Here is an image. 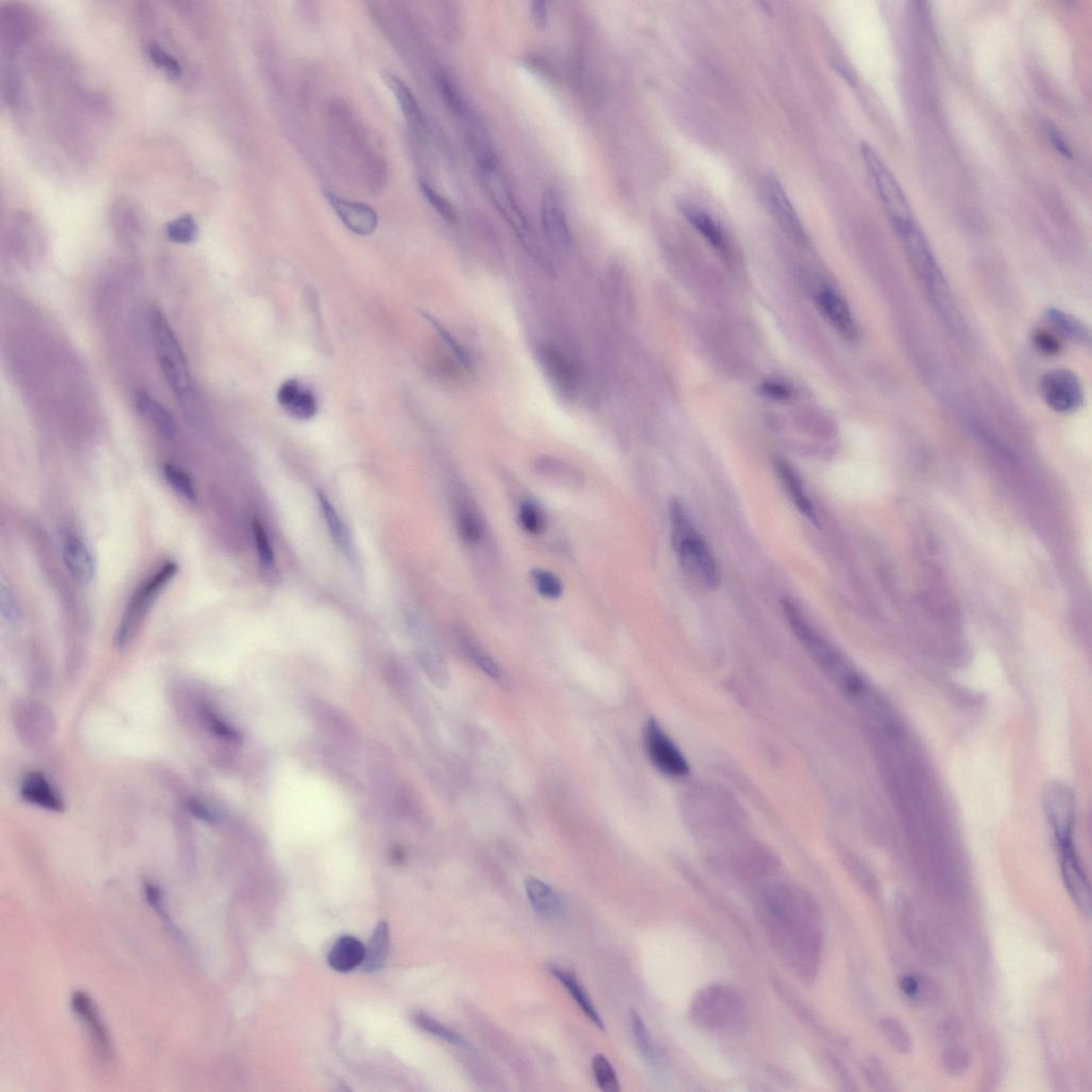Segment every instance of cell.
I'll return each instance as SVG.
<instances>
[{"instance_id": "obj_35", "label": "cell", "mask_w": 1092, "mask_h": 1092, "mask_svg": "<svg viewBox=\"0 0 1092 1092\" xmlns=\"http://www.w3.org/2000/svg\"><path fill=\"white\" fill-rule=\"evenodd\" d=\"M30 22L22 10L10 8L3 18V37L10 48H17L27 38Z\"/></svg>"}, {"instance_id": "obj_37", "label": "cell", "mask_w": 1092, "mask_h": 1092, "mask_svg": "<svg viewBox=\"0 0 1092 1092\" xmlns=\"http://www.w3.org/2000/svg\"><path fill=\"white\" fill-rule=\"evenodd\" d=\"M895 911L898 915L899 925L906 941L914 949H919L921 944V927L916 924L915 915L913 906H911L908 899L904 894H899L895 898Z\"/></svg>"}, {"instance_id": "obj_13", "label": "cell", "mask_w": 1092, "mask_h": 1092, "mask_svg": "<svg viewBox=\"0 0 1092 1092\" xmlns=\"http://www.w3.org/2000/svg\"><path fill=\"white\" fill-rule=\"evenodd\" d=\"M13 715L18 733L25 744L42 745L53 736L55 719L44 705L30 701L19 702Z\"/></svg>"}, {"instance_id": "obj_20", "label": "cell", "mask_w": 1092, "mask_h": 1092, "mask_svg": "<svg viewBox=\"0 0 1092 1092\" xmlns=\"http://www.w3.org/2000/svg\"><path fill=\"white\" fill-rule=\"evenodd\" d=\"M816 301L823 316L842 337L849 341L857 337L858 328L851 308L838 293L831 288L823 287L817 292Z\"/></svg>"}, {"instance_id": "obj_7", "label": "cell", "mask_w": 1092, "mask_h": 1092, "mask_svg": "<svg viewBox=\"0 0 1092 1092\" xmlns=\"http://www.w3.org/2000/svg\"><path fill=\"white\" fill-rule=\"evenodd\" d=\"M479 177L484 192L489 195V199L502 217L506 221L510 229L513 231L515 236L518 237L519 242L534 257V259L542 262L543 256L541 254L537 241H535L532 228L528 224L527 217L521 209H519L517 200L510 190L509 185L504 179L501 169L497 163L496 158L488 159L479 163Z\"/></svg>"}, {"instance_id": "obj_31", "label": "cell", "mask_w": 1092, "mask_h": 1092, "mask_svg": "<svg viewBox=\"0 0 1092 1092\" xmlns=\"http://www.w3.org/2000/svg\"><path fill=\"white\" fill-rule=\"evenodd\" d=\"M1045 318H1047L1050 326L1061 337L1080 345L1090 343L1088 328L1080 322L1079 319L1070 315V314L1058 310V308H1050L1045 313Z\"/></svg>"}, {"instance_id": "obj_33", "label": "cell", "mask_w": 1092, "mask_h": 1092, "mask_svg": "<svg viewBox=\"0 0 1092 1092\" xmlns=\"http://www.w3.org/2000/svg\"><path fill=\"white\" fill-rule=\"evenodd\" d=\"M457 527L463 540L477 543L483 535V524L475 506L467 499H460L456 509Z\"/></svg>"}, {"instance_id": "obj_28", "label": "cell", "mask_w": 1092, "mask_h": 1092, "mask_svg": "<svg viewBox=\"0 0 1092 1092\" xmlns=\"http://www.w3.org/2000/svg\"><path fill=\"white\" fill-rule=\"evenodd\" d=\"M775 468L777 477H779L783 489H785L788 497L794 502L798 510L807 518L812 519L813 522H817L816 512L814 509L813 504L808 499L805 489L800 476L790 463L783 460L782 458H777L775 460Z\"/></svg>"}, {"instance_id": "obj_10", "label": "cell", "mask_w": 1092, "mask_h": 1092, "mask_svg": "<svg viewBox=\"0 0 1092 1092\" xmlns=\"http://www.w3.org/2000/svg\"><path fill=\"white\" fill-rule=\"evenodd\" d=\"M1043 810L1058 847L1073 842L1075 796L1068 785L1050 781L1043 791Z\"/></svg>"}, {"instance_id": "obj_5", "label": "cell", "mask_w": 1092, "mask_h": 1092, "mask_svg": "<svg viewBox=\"0 0 1092 1092\" xmlns=\"http://www.w3.org/2000/svg\"><path fill=\"white\" fill-rule=\"evenodd\" d=\"M783 610L788 625L802 647L806 648L814 661L841 686L845 692L851 694H860L864 692V682L859 673L848 666L839 653L829 643L821 633H818L803 618L800 609L792 601H783Z\"/></svg>"}, {"instance_id": "obj_18", "label": "cell", "mask_w": 1092, "mask_h": 1092, "mask_svg": "<svg viewBox=\"0 0 1092 1092\" xmlns=\"http://www.w3.org/2000/svg\"><path fill=\"white\" fill-rule=\"evenodd\" d=\"M538 357L550 383L565 398H572L578 385V375L569 360L559 350L549 345L539 348Z\"/></svg>"}, {"instance_id": "obj_19", "label": "cell", "mask_w": 1092, "mask_h": 1092, "mask_svg": "<svg viewBox=\"0 0 1092 1092\" xmlns=\"http://www.w3.org/2000/svg\"><path fill=\"white\" fill-rule=\"evenodd\" d=\"M765 195L767 204L775 216V218L779 221L782 228L794 239L800 240L803 239V229L800 218L792 206L791 200L788 199L785 190L783 189L779 178L775 174H770L766 178L765 182Z\"/></svg>"}, {"instance_id": "obj_40", "label": "cell", "mask_w": 1092, "mask_h": 1092, "mask_svg": "<svg viewBox=\"0 0 1092 1092\" xmlns=\"http://www.w3.org/2000/svg\"><path fill=\"white\" fill-rule=\"evenodd\" d=\"M899 987L906 997L914 1001H930L936 997L937 988L929 978L908 974L900 978Z\"/></svg>"}, {"instance_id": "obj_49", "label": "cell", "mask_w": 1092, "mask_h": 1092, "mask_svg": "<svg viewBox=\"0 0 1092 1092\" xmlns=\"http://www.w3.org/2000/svg\"><path fill=\"white\" fill-rule=\"evenodd\" d=\"M148 56L156 68L163 71L171 79H178L182 75V66L178 61L158 43L149 44Z\"/></svg>"}, {"instance_id": "obj_38", "label": "cell", "mask_w": 1092, "mask_h": 1092, "mask_svg": "<svg viewBox=\"0 0 1092 1092\" xmlns=\"http://www.w3.org/2000/svg\"><path fill=\"white\" fill-rule=\"evenodd\" d=\"M879 1027L883 1037L896 1052L900 1054L913 1052L914 1039L911 1037L909 1030L898 1019L883 1018L880 1020Z\"/></svg>"}, {"instance_id": "obj_4", "label": "cell", "mask_w": 1092, "mask_h": 1092, "mask_svg": "<svg viewBox=\"0 0 1092 1092\" xmlns=\"http://www.w3.org/2000/svg\"><path fill=\"white\" fill-rule=\"evenodd\" d=\"M896 233L899 236L914 270L923 283L932 305L945 319V322H949L950 324L955 323L958 321L957 312L949 284L932 254L931 246L923 231L914 221Z\"/></svg>"}, {"instance_id": "obj_15", "label": "cell", "mask_w": 1092, "mask_h": 1092, "mask_svg": "<svg viewBox=\"0 0 1092 1092\" xmlns=\"http://www.w3.org/2000/svg\"><path fill=\"white\" fill-rule=\"evenodd\" d=\"M60 550L66 569L76 580L82 584H90L95 580L97 572L95 556L81 535L69 529L63 530Z\"/></svg>"}, {"instance_id": "obj_45", "label": "cell", "mask_w": 1092, "mask_h": 1092, "mask_svg": "<svg viewBox=\"0 0 1092 1092\" xmlns=\"http://www.w3.org/2000/svg\"><path fill=\"white\" fill-rule=\"evenodd\" d=\"M421 316L424 317L426 321L436 329V331L439 333V336L442 337L443 341H444L447 346L451 348L452 353L455 354V357L458 360H459L462 367L471 372L474 363L471 354L466 352V349L463 347L462 345L458 342L457 339L453 337L451 334L448 332L447 330L436 321V319H435L434 316H431L430 314L426 313L425 311H421Z\"/></svg>"}, {"instance_id": "obj_52", "label": "cell", "mask_w": 1092, "mask_h": 1092, "mask_svg": "<svg viewBox=\"0 0 1092 1092\" xmlns=\"http://www.w3.org/2000/svg\"><path fill=\"white\" fill-rule=\"evenodd\" d=\"M257 555L262 570L271 572L275 568V553L264 527L259 521L254 523Z\"/></svg>"}, {"instance_id": "obj_36", "label": "cell", "mask_w": 1092, "mask_h": 1092, "mask_svg": "<svg viewBox=\"0 0 1092 1092\" xmlns=\"http://www.w3.org/2000/svg\"><path fill=\"white\" fill-rule=\"evenodd\" d=\"M458 642H459V646L462 652L465 653V656L470 659V661L475 664L477 668L481 669L483 673H486L488 677H490L493 679H501L502 672L497 663L494 661V659L489 656V654L484 651L481 646L477 645V643L474 641L471 637L461 633V635L458 637Z\"/></svg>"}, {"instance_id": "obj_29", "label": "cell", "mask_w": 1092, "mask_h": 1092, "mask_svg": "<svg viewBox=\"0 0 1092 1092\" xmlns=\"http://www.w3.org/2000/svg\"><path fill=\"white\" fill-rule=\"evenodd\" d=\"M365 955H367V947L357 937L346 936L342 937L333 945L331 952H329L328 961L333 970L346 973L363 965Z\"/></svg>"}, {"instance_id": "obj_21", "label": "cell", "mask_w": 1092, "mask_h": 1092, "mask_svg": "<svg viewBox=\"0 0 1092 1092\" xmlns=\"http://www.w3.org/2000/svg\"><path fill=\"white\" fill-rule=\"evenodd\" d=\"M525 892L535 913L541 919L554 921L563 915L564 905L559 894L542 880L529 876L525 880Z\"/></svg>"}, {"instance_id": "obj_22", "label": "cell", "mask_w": 1092, "mask_h": 1092, "mask_svg": "<svg viewBox=\"0 0 1092 1092\" xmlns=\"http://www.w3.org/2000/svg\"><path fill=\"white\" fill-rule=\"evenodd\" d=\"M317 496L323 518L326 519L327 527L334 543H336L345 557L347 558L350 565L353 566V569L360 571L359 555L357 549H355L352 534H350L348 527L345 525L342 518L339 517L336 508L333 507V504L327 497L322 492H318Z\"/></svg>"}, {"instance_id": "obj_32", "label": "cell", "mask_w": 1092, "mask_h": 1092, "mask_svg": "<svg viewBox=\"0 0 1092 1092\" xmlns=\"http://www.w3.org/2000/svg\"><path fill=\"white\" fill-rule=\"evenodd\" d=\"M679 210L685 216L694 228L699 231L705 239H707L716 250L720 252L726 251V244L723 231L719 225L709 217L703 210L694 208L693 205L682 203L679 206Z\"/></svg>"}, {"instance_id": "obj_48", "label": "cell", "mask_w": 1092, "mask_h": 1092, "mask_svg": "<svg viewBox=\"0 0 1092 1092\" xmlns=\"http://www.w3.org/2000/svg\"><path fill=\"white\" fill-rule=\"evenodd\" d=\"M532 579L539 594L546 599L556 600L563 595V584L552 572L535 569L532 571Z\"/></svg>"}, {"instance_id": "obj_2", "label": "cell", "mask_w": 1092, "mask_h": 1092, "mask_svg": "<svg viewBox=\"0 0 1092 1092\" xmlns=\"http://www.w3.org/2000/svg\"><path fill=\"white\" fill-rule=\"evenodd\" d=\"M688 1013L695 1027L709 1033H739L748 1022L744 997L724 985H710L695 993Z\"/></svg>"}, {"instance_id": "obj_8", "label": "cell", "mask_w": 1092, "mask_h": 1092, "mask_svg": "<svg viewBox=\"0 0 1092 1092\" xmlns=\"http://www.w3.org/2000/svg\"><path fill=\"white\" fill-rule=\"evenodd\" d=\"M178 564L168 561L138 587L117 628L115 645L118 648H125L130 643L142 625L144 617L152 609L153 603L178 574Z\"/></svg>"}, {"instance_id": "obj_9", "label": "cell", "mask_w": 1092, "mask_h": 1092, "mask_svg": "<svg viewBox=\"0 0 1092 1092\" xmlns=\"http://www.w3.org/2000/svg\"><path fill=\"white\" fill-rule=\"evenodd\" d=\"M862 155L895 231L914 223L915 220L908 201L898 179L891 173L882 158L868 144H863Z\"/></svg>"}, {"instance_id": "obj_60", "label": "cell", "mask_w": 1092, "mask_h": 1092, "mask_svg": "<svg viewBox=\"0 0 1092 1092\" xmlns=\"http://www.w3.org/2000/svg\"><path fill=\"white\" fill-rule=\"evenodd\" d=\"M187 810L195 817L200 818L201 821L206 823H214L216 821L215 814L202 801L195 800L187 801Z\"/></svg>"}, {"instance_id": "obj_56", "label": "cell", "mask_w": 1092, "mask_h": 1092, "mask_svg": "<svg viewBox=\"0 0 1092 1092\" xmlns=\"http://www.w3.org/2000/svg\"><path fill=\"white\" fill-rule=\"evenodd\" d=\"M1035 346L1040 353L1047 355H1055L1060 352V344L1056 337L1047 331H1038L1034 336Z\"/></svg>"}, {"instance_id": "obj_46", "label": "cell", "mask_w": 1092, "mask_h": 1092, "mask_svg": "<svg viewBox=\"0 0 1092 1092\" xmlns=\"http://www.w3.org/2000/svg\"><path fill=\"white\" fill-rule=\"evenodd\" d=\"M631 1025L633 1037H635L638 1049L648 1063L653 1064L656 1059V1050L654 1047L653 1040L650 1033L648 1032L645 1022L636 1012H631Z\"/></svg>"}, {"instance_id": "obj_53", "label": "cell", "mask_w": 1092, "mask_h": 1092, "mask_svg": "<svg viewBox=\"0 0 1092 1092\" xmlns=\"http://www.w3.org/2000/svg\"><path fill=\"white\" fill-rule=\"evenodd\" d=\"M0 612H2L3 619L10 625H17L22 620V610H20L17 596L4 580L0 585Z\"/></svg>"}, {"instance_id": "obj_43", "label": "cell", "mask_w": 1092, "mask_h": 1092, "mask_svg": "<svg viewBox=\"0 0 1092 1092\" xmlns=\"http://www.w3.org/2000/svg\"><path fill=\"white\" fill-rule=\"evenodd\" d=\"M592 1071H594L596 1084L602 1091L618 1092L621 1090L616 1070L604 1055L595 1056L592 1059Z\"/></svg>"}, {"instance_id": "obj_27", "label": "cell", "mask_w": 1092, "mask_h": 1092, "mask_svg": "<svg viewBox=\"0 0 1092 1092\" xmlns=\"http://www.w3.org/2000/svg\"><path fill=\"white\" fill-rule=\"evenodd\" d=\"M386 84L393 92L396 100H398L401 111H403L406 122L417 133L424 135L427 131V122L421 108L417 102L413 92L405 84L398 76L386 74L384 77Z\"/></svg>"}, {"instance_id": "obj_41", "label": "cell", "mask_w": 1092, "mask_h": 1092, "mask_svg": "<svg viewBox=\"0 0 1092 1092\" xmlns=\"http://www.w3.org/2000/svg\"><path fill=\"white\" fill-rule=\"evenodd\" d=\"M865 1080L876 1091H895L894 1081L885 1065L877 1058L865 1059L861 1065Z\"/></svg>"}, {"instance_id": "obj_14", "label": "cell", "mask_w": 1092, "mask_h": 1092, "mask_svg": "<svg viewBox=\"0 0 1092 1092\" xmlns=\"http://www.w3.org/2000/svg\"><path fill=\"white\" fill-rule=\"evenodd\" d=\"M1059 851L1061 875H1063L1065 889L1068 890L1071 899H1073L1081 913L1089 916L1091 914L1090 883L1073 842L1059 847Z\"/></svg>"}, {"instance_id": "obj_54", "label": "cell", "mask_w": 1092, "mask_h": 1092, "mask_svg": "<svg viewBox=\"0 0 1092 1092\" xmlns=\"http://www.w3.org/2000/svg\"><path fill=\"white\" fill-rule=\"evenodd\" d=\"M200 712L202 714L204 723L208 724L211 732L219 736L221 739L231 741L239 739V733H237L231 726L226 724L224 719H221L220 716L216 713L213 709L208 707V705H203V707L201 708Z\"/></svg>"}, {"instance_id": "obj_1", "label": "cell", "mask_w": 1092, "mask_h": 1092, "mask_svg": "<svg viewBox=\"0 0 1092 1092\" xmlns=\"http://www.w3.org/2000/svg\"><path fill=\"white\" fill-rule=\"evenodd\" d=\"M757 911L771 945L803 982L816 980L822 957V914L815 899L792 884H772L759 894Z\"/></svg>"}, {"instance_id": "obj_11", "label": "cell", "mask_w": 1092, "mask_h": 1092, "mask_svg": "<svg viewBox=\"0 0 1092 1092\" xmlns=\"http://www.w3.org/2000/svg\"><path fill=\"white\" fill-rule=\"evenodd\" d=\"M1040 391L1045 404L1058 413H1073L1083 405V386L1078 375L1068 369L1045 374L1040 381Z\"/></svg>"}, {"instance_id": "obj_58", "label": "cell", "mask_w": 1092, "mask_h": 1092, "mask_svg": "<svg viewBox=\"0 0 1092 1092\" xmlns=\"http://www.w3.org/2000/svg\"><path fill=\"white\" fill-rule=\"evenodd\" d=\"M761 391L767 398L775 400H787L792 396L791 390L779 383H765L762 384Z\"/></svg>"}, {"instance_id": "obj_3", "label": "cell", "mask_w": 1092, "mask_h": 1092, "mask_svg": "<svg viewBox=\"0 0 1092 1092\" xmlns=\"http://www.w3.org/2000/svg\"><path fill=\"white\" fill-rule=\"evenodd\" d=\"M672 544L682 568L704 587L710 590L718 588L720 573L717 563L705 542L690 521L689 514L679 499L671 504Z\"/></svg>"}, {"instance_id": "obj_12", "label": "cell", "mask_w": 1092, "mask_h": 1092, "mask_svg": "<svg viewBox=\"0 0 1092 1092\" xmlns=\"http://www.w3.org/2000/svg\"><path fill=\"white\" fill-rule=\"evenodd\" d=\"M645 744L652 764L664 775L681 777L688 774V762L662 726L654 719L648 721L647 724Z\"/></svg>"}, {"instance_id": "obj_47", "label": "cell", "mask_w": 1092, "mask_h": 1092, "mask_svg": "<svg viewBox=\"0 0 1092 1092\" xmlns=\"http://www.w3.org/2000/svg\"><path fill=\"white\" fill-rule=\"evenodd\" d=\"M415 1023L425 1032L434 1035V1036L444 1040L446 1043L456 1045H465L466 1042L456 1033L455 1030L448 1028L445 1025L437 1022L436 1019L431 1018L426 1013H416Z\"/></svg>"}, {"instance_id": "obj_24", "label": "cell", "mask_w": 1092, "mask_h": 1092, "mask_svg": "<svg viewBox=\"0 0 1092 1092\" xmlns=\"http://www.w3.org/2000/svg\"><path fill=\"white\" fill-rule=\"evenodd\" d=\"M548 971L550 974L557 980L563 985L570 996L573 997L576 1004L586 1014L587 1018L600 1029H604L599 1012H597L594 1003H592L588 993L579 981L575 972L572 968L559 965V963H549Z\"/></svg>"}, {"instance_id": "obj_6", "label": "cell", "mask_w": 1092, "mask_h": 1092, "mask_svg": "<svg viewBox=\"0 0 1092 1092\" xmlns=\"http://www.w3.org/2000/svg\"><path fill=\"white\" fill-rule=\"evenodd\" d=\"M151 330L159 363L170 388L185 410H193L197 396L188 362L168 319L159 308H153Z\"/></svg>"}, {"instance_id": "obj_26", "label": "cell", "mask_w": 1092, "mask_h": 1092, "mask_svg": "<svg viewBox=\"0 0 1092 1092\" xmlns=\"http://www.w3.org/2000/svg\"><path fill=\"white\" fill-rule=\"evenodd\" d=\"M72 1006L89 1029L91 1038L102 1058H110L111 1047L104 1024L102 1023L94 1003L84 992H76L72 997Z\"/></svg>"}, {"instance_id": "obj_39", "label": "cell", "mask_w": 1092, "mask_h": 1092, "mask_svg": "<svg viewBox=\"0 0 1092 1092\" xmlns=\"http://www.w3.org/2000/svg\"><path fill=\"white\" fill-rule=\"evenodd\" d=\"M163 474L169 486L185 502L195 504L198 501V493L195 491L192 478L182 468L174 465H166L163 467Z\"/></svg>"}, {"instance_id": "obj_17", "label": "cell", "mask_w": 1092, "mask_h": 1092, "mask_svg": "<svg viewBox=\"0 0 1092 1092\" xmlns=\"http://www.w3.org/2000/svg\"><path fill=\"white\" fill-rule=\"evenodd\" d=\"M324 197H326L344 225L352 231L353 233L360 236H368L377 230L379 224L378 215L370 206L344 200L331 192H324Z\"/></svg>"}, {"instance_id": "obj_42", "label": "cell", "mask_w": 1092, "mask_h": 1092, "mask_svg": "<svg viewBox=\"0 0 1092 1092\" xmlns=\"http://www.w3.org/2000/svg\"><path fill=\"white\" fill-rule=\"evenodd\" d=\"M942 1065L947 1074L959 1078L966 1075L971 1068L972 1058L968 1050L960 1045H952L945 1049L941 1058Z\"/></svg>"}, {"instance_id": "obj_23", "label": "cell", "mask_w": 1092, "mask_h": 1092, "mask_svg": "<svg viewBox=\"0 0 1092 1092\" xmlns=\"http://www.w3.org/2000/svg\"><path fill=\"white\" fill-rule=\"evenodd\" d=\"M20 794L24 800L34 806L45 808V810L53 812H63L64 810V802L63 798L56 791V788L51 785L43 774L41 772H30L25 777L22 786H20Z\"/></svg>"}, {"instance_id": "obj_51", "label": "cell", "mask_w": 1092, "mask_h": 1092, "mask_svg": "<svg viewBox=\"0 0 1092 1092\" xmlns=\"http://www.w3.org/2000/svg\"><path fill=\"white\" fill-rule=\"evenodd\" d=\"M847 868L852 874L854 880L861 887L865 892L873 898H877L879 894V884L877 878L875 877L872 872L856 859H849L847 861Z\"/></svg>"}, {"instance_id": "obj_16", "label": "cell", "mask_w": 1092, "mask_h": 1092, "mask_svg": "<svg viewBox=\"0 0 1092 1092\" xmlns=\"http://www.w3.org/2000/svg\"><path fill=\"white\" fill-rule=\"evenodd\" d=\"M541 223L546 239L554 249L566 254L572 246L568 220L559 195L552 189L543 193L541 202Z\"/></svg>"}, {"instance_id": "obj_44", "label": "cell", "mask_w": 1092, "mask_h": 1092, "mask_svg": "<svg viewBox=\"0 0 1092 1092\" xmlns=\"http://www.w3.org/2000/svg\"><path fill=\"white\" fill-rule=\"evenodd\" d=\"M166 233L168 239L175 244H192L197 239L198 224L193 216L184 215L168 224Z\"/></svg>"}, {"instance_id": "obj_57", "label": "cell", "mask_w": 1092, "mask_h": 1092, "mask_svg": "<svg viewBox=\"0 0 1092 1092\" xmlns=\"http://www.w3.org/2000/svg\"><path fill=\"white\" fill-rule=\"evenodd\" d=\"M828 1060L829 1065H830V1067L833 1070V1073L836 1074L838 1083L843 1085V1089L846 1091L857 1090V1087L854 1086V1081L851 1074H849L846 1067H845L842 1064V1061H839L837 1058H834L833 1055H829Z\"/></svg>"}, {"instance_id": "obj_25", "label": "cell", "mask_w": 1092, "mask_h": 1092, "mask_svg": "<svg viewBox=\"0 0 1092 1092\" xmlns=\"http://www.w3.org/2000/svg\"><path fill=\"white\" fill-rule=\"evenodd\" d=\"M277 400L283 408L298 420L308 421L316 415L318 406L312 391L303 390L297 380H288L277 391Z\"/></svg>"}, {"instance_id": "obj_34", "label": "cell", "mask_w": 1092, "mask_h": 1092, "mask_svg": "<svg viewBox=\"0 0 1092 1092\" xmlns=\"http://www.w3.org/2000/svg\"><path fill=\"white\" fill-rule=\"evenodd\" d=\"M390 947V930L386 921H380L367 947L363 962L365 972H375L383 967Z\"/></svg>"}, {"instance_id": "obj_59", "label": "cell", "mask_w": 1092, "mask_h": 1092, "mask_svg": "<svg viewBox=\"0 0 1092 1092\" xmlns=\"http://www.w3.org/2000/svg\"><path fill=\"white\" fill-rule=\"evenodd\" d=\"M530 15H532L534 23L537 26V27H545L549 19V3L539 2V0L532 3V6H530Z\"/></svg>"}, {"instance_id": "obj_61", "label": "cell", "mask_w": 1092, "mask_h": 1092, "mask_svg": "<svg viewBox=\"0 0 1092 1092\" xmlns=\"http://www.w3.org/2000/svg\"><path fill=\"white\" fill-rule=\"evenodd\" d=\"M1047 136L1050 143H1052L1053 147L1056 148V151L1060 153L1061 155H1064L1065 157H1071V155H1073L1068 143H1065L1064 137L1061 136L1060 133L1056 131L1054 127L1050 125L1047 127Z\"/></svg>"}, {"instance_id": "obj_55", "label": "cell", "mask_w": 1092, "mask_h": 1092, "mask_svg": "<svg viewBox=\"0 0 1092 1092\" xmlns=\"http://www.w3.org/2000/svg\"><path fill=\"white\" fill-rule=\"evenodd\" d=\"M519 522L522 527L530 534H539L544 528V518L537 504L532 502H523L519 506Z\"/></svg>"}, {"instance_id": "obj_30", "label": "cell", "mask_w": 1092, "mask_h": 1092, "mask_svg": "<svg viewBox=\"0 0 1092 1092\" xmlns=\"http://www.w3.org/2000/svg\"><path fill=\"white\" fill-rule=\"evenodd\" d=\"M136 406L139 413L151 422L154 428L163 436L167 437V439H172L177 435V424H175L172 414L170 413L166 406L159 403L155 398H153L152 396L144 393V391L139 394L136 399Z\"/></svg>"}, {"instance_id": "obj_50", "label": "cell", "mask_w": 1092, "mask_h": 1092, "mask_svg": "<svg viewBox=\"0 0 1092 1092\" xmlns=\"http://www.w3.org/2000/svg\"><path fill=\"white\" fill-rule=\"evenodd\" d=\"M420 186L422 194L425 195L426 200L428 201L432 208L436 210V213L439 214L443 219H445L447 223L455 224L458 219L457 211L450 201L446 200L440 193H437L429 184L421 182Z\"/></svg>"}]
</instances>
